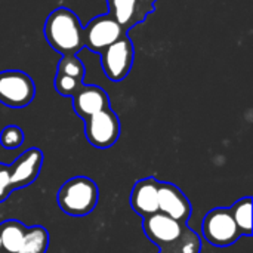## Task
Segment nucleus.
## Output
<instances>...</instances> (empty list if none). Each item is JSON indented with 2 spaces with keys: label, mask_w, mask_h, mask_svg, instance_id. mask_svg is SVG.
Here are the masks:
<instances>
[{
  "label": "nucleus",
  "mask_w": 253,
  "mask_h": 253,
  "mask_svg": "<svg viewBox=\"0 0 253 253\" xmlns=\"http://www.w3.org/2000/svg\"><path fill=\"white\" fill-rule=\"evenodd\" d=\"M44 37L52 49L62 56L77 55L83 47V27L80 18L68 7H56L44 22Z\"/></svg>",
  "instance_id": "f257e3e1"
},
{
  "label": "nucleus",
  "mask_w": 253,
  "mask_h": 253,
  "mask_svg": "<svg viewBox=\"0 0 253 253\" xmlns=\"http://www.w3.org/2000/svg\"><path fill=\"white\" fill-rule=\"evenodd\" d=\"M43 153L39 148L25 150L12 165L0 163V203L7 200L12 191L31 185L40 175Z\"/></svg>",
  "instance_id": "f03ea898"
},
{
  "label": "nucleus",
  "mask_w": 253,
  "mask_h": 253,
  "mask_svg": "<svg viewBox=\"0 0 253 253\" xmlns=\"http://www.w3.org/2000/svg\"><path fill=\"white\" fill-rule=\"evenodd\" d=\"M99 190L93 179L74 176L65 181L58 190V206L70 216H86L98 205Z\"/></svg>",
  "instance_id": "7ed1b4c3"
},
{
  "label": "nucleus",
  "mask_w": 253,
  "mask_h": 253,
  "mask_svg": "<svg viewBox=\"0 0 253 253\" xmlns=\"http://www.w3.org/2000/svg\"><path fill=\"white\" fill-rule=\"evenodd\" d=\"M202 233L206 242L216 248L231 246L242 237L228 208H216L208 212L202 222Z\"/></svg>",
  "instance_id": "20e7f679"
},
{
  "label": "nucleus",
  "mask_w": 253,
  "mask_h": 253,
  "mask_svg": "<svg viewBox=\"0 0 253 253\" xmlns=\"http://www.w3.org/2000/svg\"><path fill=\"white\" fill-rule=\"evenodd\" d=\"M36 95L33 79L19 70H6L0 73V102L10 108H24L30 105Z\"/></svg>",
  "instance_id": "39448f33"
},
{
  "label": "nucleus",
  "mask_w": 253,
  "mask_h": 253,
  "mask_svg": "<svg viewBox=\"0 0 253 253\" xmlns=\"http://www.w3.org/2000/svg\"><path fill=\"white\" fill-rule=\"evenodd\" d=\"M84 136L98 150H107L117 142L120 136V120L111 107L84 119Z\"/></svg>",
  "instance_id": "423d86ee"
},
{
  "label": "nucleus",
  "mask_w": 253,
  "mask_h": 253,
  "mask_svg": "<svg viewBox=\"0 0 253 253\" xmlns=\"http://www.w3.org/2000/svg\"><path fill=\"white\" fill-rule=\"evenodd\" d=\"M135 58V49L125 34L117 42L110 44L101 52V65L105 73V76L111 82H122L130 71L132 64Z\"/></svg>",
  "instance_id": "0eeeda50"
},
{
  "label": "nucleus",
  "mask_w": 253,
  "mask_h": 253,
  "mask_svg": "<svg viewBox=\"0 0 253 253\" xmlns=\"http://www.w3.org/2000/svg\"><path fill=\"white\" fill-rule=\"evenodd\" d=\"M126 31L111 15H99L89 21L83 28V44L95 53H101L105 47L123 37Z\"/></svg>",
  "instance_id": "6e6552de"
},
{
  "label": "nucleus",
  "mask_w": 253,
  "mask_h": 253,
  "mask_svg": "<svg viewBox=\"0 0 253 253\" xmlns=\"http://www.w3.org/2000/svg\"><path fill=\"white\" fill-rule=\"evenodd\" d=\"M187 224L175 221L160 212H156L142 219V230L145 236L153 242L160 251L170 248L184 233Z\"/></svg>",
  "instance_id": "1a4fd4ad"
},
{
  "label": "nucleus",
  "mask_w": 253,
  "mask_h": 253,
  "mask_svg": "<svg viewBox=\"0 0 253 253\" xmlns=\"http://www.w3.org/2000/svg\"><path fill=\"white\" fill-rule=\"evenodd\" d=\"M159 212L179 221L182 224H187L191 216V203L188 197L172 182H159Z\"/></svg>",
  "instance_id": "9d476101"
},
{
  "label": "nucleus",
  "mask_w": 253,
  "mask_h": 253,
  "mask_svg": "<svg viewBox=\"0 0 253 253\" xmlns=\"http://www.w3.org/2000/svg\"><path fill=\"white\" fill-rule=\"evenodd\" d=\"M73 110L83 120L92 114L110 108V98L107 92L95 84H83L73 96Z\"/></svg>",
  "instance_id": "9b49d317"
},
{
  "label": "nucleus",
  "mask_w": 253,
  "mask_h": 253,
  "mask_svg": "<svg viewBox=\"0 0 253 253\" xmlns=\"http://www.w3.org/2000/svg\"><path fill=\"white\" fill-rule=\"evenodd\" d=\"M159 182L154 176L139 179L130 193V208L142 218L159 212Z\"/></svg>",
  "instance_id": "f8f14e48"
},
{
  "label": "nucleus",
  "mask_w": 253,
  "mask_h": 253,
  "mask_svg": "<svg viewBox=\"0 0 253 253\" xmlns=\"http://www.w3.org/2000/svg\"><path fill=\"white\" fill-rule=\"evenodd\" d=\"M107 4L108 15H111L126 33L145 19L139 12L138 0H107Z\"/></svg>",
  "instance_id": "ddd939ff"
},
{
  "label": "nucleus",
  "mask_w": 253,
  "mask_h": 253,
  "mask_svg": "<svg viewBox=\"0 0 253 253\" xmlns=\"http://www.w3.org/2000/svg\"><path fill=\"white\" fill-rule=\"evenodd\" d=\"M25 231H27V227L16 219H7L1 222L0 224L1 251H4L6 253H19Z\"/></svg>",
  "instance_id": "4468645a"
},
{
  "label": "nucleus",
  "mask_w": 253,
  "mask_h": 253,
  "mask_svg": "<svg viewBox=\"0 0 253 253\" xmlns=\"http://www.w3.org/2000/svg\"><path fill=\"white\" fill-rule=\"evenodd\" d=\"M49 245V233L42 225L27 227L19 253H46Z\"/></svg>",
  "instance_id": "2eb2a0df"
},
{
  "label": "nucleus",
  "mask_w": 253,
  "mask_h": 253,
  "mask_svg": "<svg viewBox=\"0 0 253 253\" xmlns=\"http://www.w3.org/2000/svg\"><path fill=\"white\" fill-rule=\"evenodd\" d=\"M252 205L251 197H243L230 208L231 216L242 236H252Z\"/></svg>",
  "instance_id": "dca6fc26"
},
{
  "label": "nucleus",
  "mask_w": 253,
  "mask_h": 253,
  "mask_svg": "<svg viewBox=\"0 0 253 253\" xmlns=\"http://www.w3.org/2000/svg\"><path fill=\"white\" fill-rule=\"evenodd\" d=\"M163 253H200L202 252V239L199 234L191 230L188 225L185 227L181 237L168 249L160 251Z\"/></svg>",
  "instance_id": "f3484780"
},
{
  "label": "nucleus",
  "mask_w": 253,
  "mask_h": 253,
  "mask_svg": "<svg viewBox=\"0 0 253 253\" xmlns=\"http://www.w3.org/2000/svg\"><path fill=\"white\" fill-rule=\"evenodd\" d=\"M56 73H61V74L83 80V77H84V65L76 55H65L58 62Z\"/></svg>",
  "instance_id": "a211bd4d"
},
{
  "label": "nucleus",
  "mask_w": 253,
  "mask_h": 253,
  "mask_svg": "<svg viewBox=\"0 0 253 253\" xmlns=\"http://www.w3.org/2000/svg\"><path fill=\"white\" fill-rule=\"evenodd\" d=\"M22 142H24V132L21 127H18L15 125L6 126L0 132V144L6 150H15L18 147H21Z\"/></svg>",
  "instance_id": "6ab92c4d"
},
{
  "label": "nucleus",
  "mask_w": 253,
  "mask_h": 253,
  "mask_svg": "<svg viewBox=\"0 0 253 253\" xmlns=\"http://www.w3.org/2000/svg\"><path fill=\"white\" fill-rule=\"evenodd\" d=\"M53 84H55V89H56V92L59 95H62V96H73L83 86V80H79V79H74V77L56 73Z\"/></svg>",
  "instance_id": "aec40b11"
},
{
  "label": "nucleus",
  "mask_w": 253,
  "mask_h": 253,
  "mask_svg": "<svg viewBox=\"0 0 253 253\" xmlns=\"http://www.w3.org/2000/svg\"><path fill=\"white\" fill-rule=\"evenodd\" d=\"M154 3L156 0H138V4H139V12L141 15L145 18L150 12L154 10Z\"/></svg>",
  "instance_id": "412c9836"
},
{
  "label": "nucleus",
  "mask_w": 253,
  "mask_h": 253,
  "mask_svg": "<svg viewBox=\"0 0 253 253\" xmlns=\"http://www.w3.org/2000/svg\"><path fill=\"white\" fill-rule=\"evenodd\" d=\"M0 251H1V242H0Z\"/></svg>",
  "instance_id": "4be33fe9"
},
{
  "label": "nucleus",
  "mask_w": 253,
  "mask_h": 253,
  "mask_svg": "<svg viewBox=\"0 0 253 253\" xmlns=\"http://www.w3.org/2000/svg\"><path fill=\"white\" fill-rule=\"evenodd\" d=\"M160 253H163V252H160Z\"/></svg>",
  "instance_id": "5701e85b"
}]
</instances>
